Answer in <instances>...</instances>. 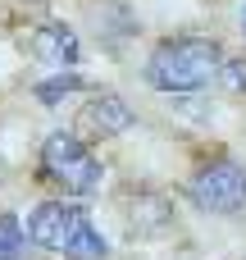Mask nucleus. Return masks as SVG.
<instances>
[{
	"label": "nucleus",
	"mask_w": 246,
	"mask_h": 260,
	"mask_svg": "<svg viewBox=\"0 0 246 260\" xmlns=\"http://www.w3.org/2000/svg\"><path fill=\"white\" fill-rule=\"evenodd\" d=\"M219 64H224L219 41H210V37H164L146 59V82L155 91H169V96L201 91V87L215 82Z\"/></svg>",
	"instance_id": "nucleus-1"
},
{
	"label": "nucleus",
	"mask_w": 246,
	"mask_h": 260,
	"mask_svg": "<svg viewBox=\"0 0 246 260\" xmlns=\"http://www.w3.org/2000/svg\"><path fill=\"white\" fill-rule=\"evenodd\" d=\"M27 238L46 251L64 260H110L105 233L91 224V215L82 206H64V201H41L27 215Z\"/></svg>",
	"instance_id": "nucleus-2"
},
{
	"label": "nucleus",
	"mask_w": 246,
	"mask_h": 260,
	"mask_svg": "<svg viewBox=\"0 0 246 260\" xmlns=\"http://www.w3.org/2000/svg\"><path fill=\"white\" fill-rule=\"evenodd\" d=\"M41 174L55 187H64L68 197H91L105 183V165L91 155V146L73 128H59L41 142Z\"/></svg>",
	"instance_id": "nucleus-3"
},
{
	"label": "nucleus",
	"mask_w": 246,
	"mask_h": 260,
	"mask_svg": "<svg viewBox=\"0 0 246 260\" xmlns=\"http://www.w3.org/2000/svg\"><path fill=\"white\" fill-rule=\"evenodd\" d=\"M187 197L205 215H237L246 210V169L237 160H210L192 174Z\"/></svg>",
	"instance_id": "nucleus-4"
},
{
	"label": "nucleus",
	"mask_w": 246,
	"mask_h": 260,
	"mask_svg": "<svg viewBox=\"0 0 246 260\" xmlns=\"http://www.w3.org/2000/svg\"><path fill=\"white\" fill-rule=\"evenodd\" d=\"M132 105L123 101V96H114V91H100V96H91L82 110H78V119H73V133L78 137H91V142H100V137H119V133H128L132 128Z\"/></svg>",
	"instance_id": "nucleus-5"
},
{
	"label": "nucleus",
	"mask_w": 246,
	"mask_h": 260,
	"mask_svg": "<svg viewBox=\"0 0 246 260\" xmlns=\"http://www.w3.org/2000/svg\"><path fill=\"white\" fill-rule=\"evenodd\" d=\"M27 50H32L41 64L59 69V73H73V69H78V59H82L78 32H73L68 23H59V18H46V23H37V27L27 32Z\"/></svg>",
	"instance_id": "nucleus-6"
},
{
	"label": "nucleus",
	"mask_w": 246,
	"mask_h": 260,
	"mask_svg": "<svg viewBox=\"0 0 246 260\" xmlns=\"http://www.w3.org/2000/svg\"><path fill=\"white\" fill-rule=\"evenodd\" d=\"M73 91H82V78L78 73H55V78H46V82H37V101L41 105H59L64 96H73Z\"/></svg>",
	"instance_id": "nucleus-7"
},
{
	"label": "nucleus",
	"mask_w": 246,
	"mask_h": 260,
	"mask_svg": "<svg viewBox=\"0 0 246 260\" xmlns=\"http://www.w3.org/2000/svg\"><path fill=\"white\" fill-rule=\"evenodd\" d=\"M27 233L18 224V215H0V260H23Z\"/></svg>",
	"instance_id": "nucleus-8"
},
{
	"label": "nucleus",
	"mask_w": 246,
	"mask_h": 260,
	"mask_svg": "<svg viewBox=\"0 0 246 260\" xmlns=\"http://www.w3.org/2000/svg\"><path fill=\"white\" fill-rule=\"evenodd\" d=\"M219 73H224V82H228L233 91H246V59H224Z\"/></svg>",
	"instance_id": "nucleus-9"
},
{
	"label": "nucleus",
	"mask_w": 246,
	"mask_h": 260,
	"mask_svg": "<svg viewBox=\"0 0 246 260\" xmlns=\"http://www.w3.org/2000/svg\"><path fill=\"white\" fill-rule=\"evenodd\" d=\"M242 32H246V0H242Z\"/></svg>",
	"instance_id": "nucleus-10"
}]
</instances>
